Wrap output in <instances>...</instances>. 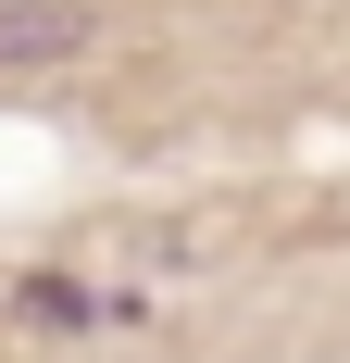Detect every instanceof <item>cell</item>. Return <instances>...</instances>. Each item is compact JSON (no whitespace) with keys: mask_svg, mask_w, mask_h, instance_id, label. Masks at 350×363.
<instances>
[{"mask_svg":"<svg viewBox=\"0 0 350 363\" xmlns=\"http://www.w3.org/2000/svg\"><path fill=\"white\" fill-rule=\"evenodd\" d=\"M75 50H101L88 0H0V63H75Z\"/></svg>","mask_w":350,"mask_h":363,"instance_id":"6da1fadb","label":"cell"}]
</instances>
